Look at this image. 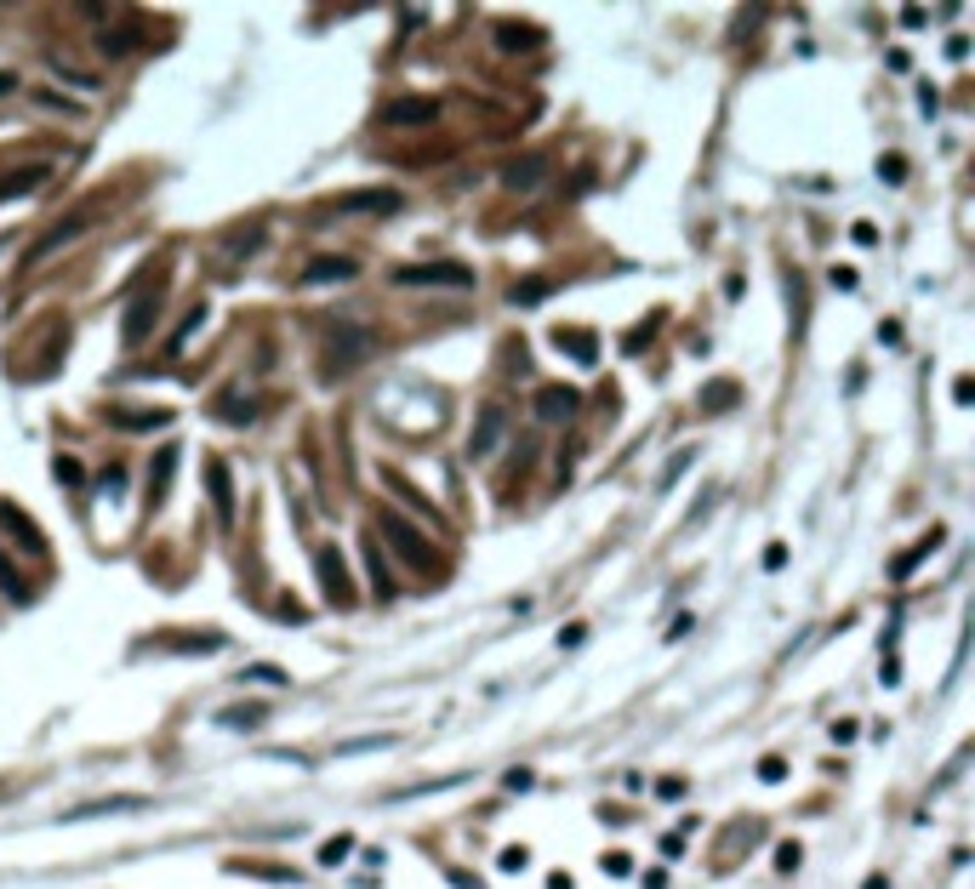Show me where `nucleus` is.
I'll return each instance as SVG.
<instances>
[{
  "label": "nucleus",
  "mask_w": 975,
  "mask_h": 889,
  "mask_svg": "<svg viewBox=\"0 0 975 889\" xmlns=\"http://www.w3.org/2000/svg\"><path fill=\"white\" fill-rule=\"evenodd\" d=\"M406 206V194L399 189H348V194H332L314 206V223H332V217H360V212H399Z\"/></svg>",
  "instance_id": "nucleus-1"
},
{
  "label": "nucleus",
  "mask_w": 975,
  "mask_h": 889,
  "mask_svg": "<svg viewBox=\"0 0 975 889\" xmlns=\"http://www.w3.org/2000/svg\"><path fill=\"white\" fill-rule=\"evenodd\" d=\"M377 530H383V542H394V553L406 558L411 570H429V576H440V570H445V565H440V553L429 548V537H417V525H411V519L383 514V519H377Z\"/></svg>",
  "instance_id": "nucleus-2"
},
{
  "label": "nucleus",
  "mask_w": 975,
  "mask_h": 889,
  "mask_svg": "<svg viewBox=\"0 0 975 889\" xmlns=\"http://www.w3.org/2000/svg\"><path fill=\"white\" fill-rule=\"evenodd\" d=\"M332 353H325V376H342V371H354L360 360H371V348H377V337L365 332V325H337L332 343H325Z\"/></svg>",
  "instance_id": "nucleus-3"
},
{
  "label": "nucleus",
  "mask_w": 975,
  "mask_h": 889,
  "mask_svg": "<svg viewBox=\"0 0 975 889\" xmlns=\"http://www.w3.org/2000/svg\"><path fill=\"white\" fill-rule=\"evenodd\" d=\"M394 286H452V291H468L473 268L468 263H406V268H394Z\"/></svg>",
  "instance_id": "nucleus-4"
},
{
  "label": "nucleus",
  "mask_w": 975,
  "mask_h": 889,
  "mask_svg": "<svg viewBox=\"0 0 975 889\" xmlns=\"http://www.w3.org/2000/svg\"><path fill=\"white\" fill-rule=\"evenodd\" d=\"M314 570H320V593L325 604H354V581H348V565H342V548H314Z\"/></svg>",
  "instance_id": "nucleus-5"
},
{
  "label": "nucleus",
  "mask_w": 975,
  "mask_h": 889,
  "mask_svg": "<svg viewBox=\"0 0 975 889\" xmlns=\"http://www.w3.org/2000/svg\"><path fill=\"white\" fill-rule=\"evenodd\" d=\"M92 223H97V212L86 206V212H74L69 223H58V228H46V235H40V240L29 245V257H23V268H40L46 257H52V251H63L69 240H81V235H86V228H92Z\"/></svg>",
  "instance_id": "nucleus-6"
},
{
  "label": "nucleus",
  "mask_w": 975,
  "mask_h": 889,
  "mask_svg": "<svg viewBox=\"0 0 975 889\" xmlns=\"http://www.w3.org/2000/svg\"><path fill=\"white\" fill-rule=\"evenodd\" d=\"M503 434H508V411H503L496 399H485V405H480V422H473V434H468V456H473V462H485V456L503 445Z\"/></svg>",
  "instance_id": "nucleus-7"
},
{
  "label": "nucleus",
  "mask_w": 975,
  "mask_h": 889,
  "mask_svg": "<svg viewBox=\"0 0 975 889\" xmlns=\"http://www.w3.org/2000/svg\"><path fill=\"white\" fill-rule=\"evenodd\" d=\"M155 314H160V286H143V291L132 297L127 320H120V343H127V348H137V343L148 337V325H155Z\"/></svg>",
  "instance_id": "nucleus-8"
},
{
  "label": "nucleus",
  "mask_w": 975,
  "mask_h": 889,
  "mask_svg": "<svg viewBox=\"0 0 975 889\" xmlns=\"http://www.w3.org/2000/svg\"><path fill=\"white\" fill-rule=\"evenodd\" d=\"M155 798H143V793H115V798H92L81 809H63L58 821H97V816H137V809H148Z\"/></svg>",
  "instance_id": "nucleus-9"
},
{
  "label": "nucleus",
  "mask_w": 975,
  "mask_h": 889,
  "mask_svg": "<svg viewBox=\"0 0 975 889\" xmlns=\"http://www.w3.org/2000/svg\"><path fill=\"white\" fill-rule=\"evenodd\" d=\"M0 530H7V537H12L23 553H29V558H46V537L35 530V519L23 514L17 502H0Z\"/></svg>",
  "instance_id": "nucleus-10"
},
{
  "label": "nucleus",
  "mask_w": 975,
  "mask_h": 889,
  "mask_svg": "<svg viewBox=\"0 0 975 889\" xmlns=\"http://www.w3.org/2000/svg\"><path fill=\"white\" fill-rule=\"evenodd\" d=\"M178 440H166L160 445V456H155V468H148V514H160L166 507V496H171V473H178Z\"/></svg>",
  "instance_id": "nucleus-11"
},
{
  "label": "nucleus",
  "mask_w": 975,
  "mask_h": 889,
  "mask_svg": "<svg viewBox=\"0 0 975 889\" xmlns=\"http://www.w3.org/2000/svg\"><path fill=\"white\" fill-rule=\"evenodd\" d=\"M577 405H582V394L570 388V383H547V388L537 394V417H542V422H570V417H577Z\"/></svg>",
  "instance_id": "nucleus-12"
},
{
  "label": "nucleus",
  "mask_w": 975,
  "mask_h": 889,
  "mask_svg": "<svg viewBox=\"0 0 975 889\" xmlns=\"http://www.w3.org/2000/svg\"><path fill=\"white\" fill-rule=\"evenodd\" d=\"M434 120H440L434 97H394L383 109V125H434Z\"/></svg>",
  "instance_id": "nucleus-13"
},
{
  "label": "nucleus",
  "mask_w": 975,
  "mask_h": 889,
  "mask_svg": "<svg viewBox=\"0 0 975 889\" xmlns=\"http://www.w3.org/2000/svg\"><path fill=\"white\" fill-rule=\"evenodd\" d=\"M941 542H947V530H941V525H930V530H924V537H918V542H913L907 553H895V565H890V581H907V576H913V570L924 565V558H930V553L941 548Z\"/></svg>",
  "instance_id": "nucleus-14"
},
{
  "label": "nucleus",
  "mask_w": 975,
  "mask_h": 889,
  "mask_svg": "<svg viewBox=\"0 0 975 889\" xmlns=\"http://www.w3.org/2000/svg\"><path fill=\"white\" fill-rule=\"evenodd\" d=\"M46 177H52V166H46V160L23 166V171H0V206H7V200L35 194V189H46Z\"/></svg>",
  "instance_id": "nucleus-15"
},
{
  "label": "nucleus",
  "mask_w": 975,
  "mask_h": 889,
  "mask_svg": "<svg viewBox=\"0 0 975 889\" xmlns=\"http://www.w3.org/2000/svg\"><path fill=\"white\" fill-rule=\"evenodd\" d=\"M206 485H212V502H217V519L234 525V479H229L222 456H206Z\"/></svg>",
  "instance_id": "nucleus-16"
},
{
  "label": "nucleus",
  "mask_w": 975,
  "mask_h": 889,
  "mask_svg": "<svg viewBox=\"0 0 975 889\" xmlns=\"http://www.w3.org/2000/svg\"><path fill=\"white\" fill-rule=\"evenodd\" d=\"M354 274H360L354 257H314L303 268V286H342V279H354Z\"/></svg>",
  "instance_id": "nucleus-17"
},
{
  "label": "nucleus",
  "mask_w": 975,
  "mask_h": 889,
  "mask_svg": "<svg viewBox=\"0 0 975 889\" xmlns=\"http://www.w3.org/2000/svg\"><path fill=\"white\" fill-rule=\"evenodd\" d=\"M109 422L127 428V434H155V428H171V411L166 405H155V411H127V405H115Z\"/></svg>",
  "instance_id": "nucleus-18"
},
{
  "label": "nucleus",
  "mask_w": 975,
  "mask_h": 889,
  "mask_svg": "<svg viewBox=\"0 0 975 889\" xmlns=\"http://www.w3.org/2000/svg\"><path fill=\"white\" fill-rule=\"evenodd\" d=\"M542 177H547V160H542V155H525V160H508V166H503V183L519 189V194H525V189H537Z\"/></svg>",
  "instance_id": "nucleus-19"
},
{
  "label": "nucleus",
  "mask_w": 975,
  "mask_h": 889,
  "mask_svg": "<svg viewBox=\"0 0 975 889\" xmlns=\"http://www.w3.org/2000/svg\"><path fill=\"white\" fill-rule=\"evenodd\" d=\"M547 35L537 29V23H496V46L503 52H531V46H542Z\"/></svg>",
  "instance_id": "nucleus-20"
},
{
  "label": "nucleus",
  "mask_w": 975,
  "mask_h": 889,
  "mask_svg": "<svg viewBox=\"0 0 975 889\" xmlns=\"http://www.w3.org/2000/svg\"><path fill=\"white\" fill-rule=\"evenodd\" d=\"M542 297H554V279H547V274H525V279H514V286H508L514 309H537Z\"/></svg>",
  "instance_id": "nucleus-21"
},
{
  "label": "nucleus",
  "mask_w": 975,
  "mask_h": 889,
  "mask_svg": "<svg viewBox=\"0 0 975 889\" xmlns=\"http://www.w3.org/2000/svg\"><path fill=\"white\" fill-rule=\"evenodd\" d=\"M554 343H559V348H570V360H577V365H599V337H593V332H577V325L565 332V325H559Z\"/></svg>",
  "instance_id": "nucleus-22"
},
{
  "label": "nucleus",
  "mask_w": 975,
  "mask_h": 889,
  "mask_svg": "<svg viewBox=\"0 0 975 889\" xmlns=\"http://www.w3.org/2000/svg\"><path fill=\"white\" fill-rule=\"evenodd\" d=\"M268 724V707L263 701H245V707H222L217 730H263Z\"/></svg>",
  "instance_id": "nucleus-23"
},
{
  "label": "nucleus",
  "mask_w": 975,
  "mask_h": 889,
  "mask_svg": "<svg viewBox=\"0 0 975 889\" xmlns=\"http://www.w3.org/2000/svg\"><path fill=\"white\" fill-rule=\"evenodd\" d=\"M736 399H742V388L731 383V376H719V383H708V388H702V417H719V411H736Z\"/></svg>",
  "instance_id": "nucleus-24"
},
{
  "label": "nucleus",
  "mask_w": 975,
  "mask_h": 889,
  "mask_svg": "<svg viewBox=\"0 0 975 889\" xmlns=\"http://www.w3.org/2000/svg\"><path fill=\"white\" fill-rule=\"evenodd\" d=\"M360 548H365V565H371V593H377V599H394V581H388V565H383V548H377V537H371V530H365V542H360Z\"/></svg>",
  "instance_id": "nucleus-25"
},
{
  "label": "nucleus",
  "mask_w": 975,
  "mask_h": 889,
  "mask_svg": "<svg viewBox=\"0 0 975 889\" xmlns=\"http://www.w3.org/2000/svg\"><path fill=\"white\" fill-rule=\"evenodd\" d=\"M229 873L263 878V884H303V873H291V867H263V861H229Z\"/></svg>",
  "instance_id": "nucleus-26"
},
{
  "label": "nucleus",
  "mask_w": 975,
  "mask_h": 889,
  "mask_svg": "<svg viewBox=\"0 0 975 889\" xmlns=\"http://www.w3.org/2000/svg\"><path fill=\"white\" fill-rule=\"evenodd\" d=\"M200 325H206V302H200V309H189V320L178 325V332H171V343H166V353H171V360H178V353L189 348V337L200 332Z\"/></svg>",
  "instance_id": "nucleus-27"
},
{
  "label": "nucleus",
  "mask_w": 975,
  "mask_h": 889,
  "mask_svg": "<svg viewBox=\"0 0 975 889\" xmlns=\"http://www.w3.org/2000/svg\"><path fill=\"white\" fill-rule=\"evenodd\" d=\"M383 747H394V735H348V742H337V758H354V753H383Z\"/></svg>",
  "instance_id": "nucleus-28"
},
{
  "label": "nucleus",
  "mask_w": 975,
  "mask_h": 889,
  "mask_svg": "<svg viewBox=\"0 0 975 889\" xmlns=\"http://www.w3.org/2000/svg\"><path fill=\"white\" fill-rule=\"evenodd\" d=\"M348 850H354V832H337V838H325L320 844V867H342Z\"/></svg>",
  "instance_id": "nucleus-29"
},
{
  "label": "nucleus",
  "mask_w": 975,
  "mask_h": 889,
  "mask_svg": "<svg viewBox=\"0 0 975 889\" xmlns=\"http://www.w3.org/2000/svg\"><path fill=\"white\" fill-rule=\"evenodd\" d=\"M212 411H217L222 422H252V417H257V405H252V399H234V394H222V399L212 405Z\"/></svg>",
  "instance_id": "nucleus-30"
},
{
  "label": "nucleus",
  "mask_w": 975,
  "mask_h": 889,
  "mask_svg": "<svg viewBox=\"0 0 975 889\" xmlns=\"http://www.w3.org/2000/svg\"><path fill=\"white\" fill-rule=\"evenodd\" d=\"M222 245H229V251H257V245H263V223H252V228H229V235H222Z\"/></svg>",
  "instance_id": "nucleus-31"
},
{
  "label": "nucleus",
  "mask_w": 975,
  "mask_h": 889,
  "mask_svg": "<svg viewBox=\"0 0 975 889\" xmlns=\"http://www.w3.org/2000/svg\"><path fill=\"white\" fill-rule=\"evenodd\" d=\"M52 473H58V485H63V491H81V485H86V473H81V462H74V456H58Z\"/></svg>",
  "instance_id": "nucleus-32"
},
{
  "label": "nucleus",
  "mask_w": 975,
  "mask_h": 889,
  "mask_svg": "<svg viewBox=\"0 0 975 889\" xmlns=\"http://www.w3.org/2000/svg\"><path fill=\"white\" fill-rule=\"evenodd\" d=\"M690 462H696V445H685V450H679V456H673V462L662 468V485H657V491H667V485H679V473H685Z\"/></svg>",
  "instance_id": "nucleus-33"
},
{
  "label": "nucleus",
  "mask_w": 975,
  "mask_h": 889,
  "mask_svg": "<svg viewBox=\"0 0 975 889\" xmlns=\"http://www.w3.org/2000/svg\"><path fill=\"white\" fill-rule=\"evenodd\" d=\"M0 593H7V599H17V604L29 599V588H23V581H17V570L7 565V553H0Z\"/></svg>",
  "instance_id": "nucleus-34"
},
{
  "label": "nucleus",
  "mask_w": 975,
  "mask_h": 889,
  "mask_svg": "<svg viewBox=\"0 0 975 889\" xmlns=\"http://www.w3.org/2000/svg\"><path fill=\"white\" fill-rule=\"evenodd\" d=\"M496 867H503V873H525V867H531V850H519V844H514V850L496 855Z\"/></svg>",
  "instance_id": "nucleus-35"
},
{
  "label": "nucleus",
  "mask_w": 975,
  "mask_h": 889,
  "mask_svg": "<svg viewBox=\"0 0 975 889\" xmlns=\"http://www.w3.org/2000/svg\"><path fill=\"white\" fill-rule=\"evenodd\" d=\"M879 177H884V183H907V160H902V155H884V160H879Z\"/></svg>",
  "instance_id": "nucleus-36"
},
{
  "label": "nucleus",
  "mask_w": 975,
  "mask_h": 889,
  "mask_svg": "<svg viewBox=\"0 0 975 889\" xmlns=\"http://www.w3.org/2000/svg\"><path fill=\"white\" fill-rule=\"evenodd\" d=\"M97 491H104V496H120V491H127V473H120V468H104V473H97Z\"/></svg>",
  "instance_id": "nucleus-37"
},
{
  "label": "nucleus",
  "mask_w": 975,
  "mask_h": 889,
  "mask_svg": "<svg viewBox=\"0 0 975 889\" xmlns=\"http://www.w3.org/2000/svg\"><path fill=\"white\" fill-rule=\"evenodd\" d=\"M798 861H805L798 844H777V873H798Z\"/></svg>",
  "instance_id": "nucleus-38"
},
{
  "label": "nucleus",
  "mask_w": 975,
  "mask_h": 889,
  "mask_svg": "<svg viewBox=\"0 0 975 889\" xmlns=\"http://www.w3.org/2000/svg\"><path fill=\"white\" fill-rule=\"evenodd\" d=\"M445 878H452V889H485V878H473L468 867H445Z\"/></svg>",
  "instance_id": "nucleus-39"
},
{
  "label": "nucleus",
  "mask_w": 975,
  "mask_h": 889,
  "mask_svg": "<svg viewBox=\"0 0 975 889\" xmlns=\"http://www.w3.org/2000/svg\"><path fill=\"white\" fill-rule=\"evenodd\" d=\"M132 46H137V35H132V29H127V35H104V52H109V58L132 52Z\"/></svg>",
  "instance_id": "nucleus-40"
},
{
  "label": "nucleus",
  "mask_w": 975,
  "mask_h": 889,
  "mask_svg": "<svg viewBox=\"0 0 975 889\" xmlns=\"http://www.w3.org/2000/svg\"><path fill=\"white\" fill-rule=\"evenodd\" d=\"M599 867H605L611 878H628V873H634V861H628V855L616 850V855H605V861H599Z\"/></svg>",
  "instance_id": "nucleus-41"
},
{
  "label": "nucleus",
  "mask_w": 975,
  "mask_h": 889,
  "mask_svg": "<svg viewBox=\"0 0 975 889\" xmlns=\"http://www.w3.org/2000/svg\"><path fill=\"white\" fill-rule=\"evenodd\" d=\"M782 776H787V765H782V758H765V765H759V781H765V786H777Z\"/></svg>",
  "instance_id": "nucleus-42"
},
{
  "label": "nucleus",
  "mask_w": 975,
  "mask_h": 889,
  "mask_svg": "<svg viewBox=\"0 0 975 889\" xmlns=\"http://www.w3.org/2000/svg\"><path fill=\"white\" fill-rule=\"evenodd\" d=\"M245 678H257V684H291L280 668H245Z\"/></svg>",
  "instance_id": "nucleus-43"
},
{
  "label": "nucleus",
  "mask_w": 975,
  "mask_h": 889,
  "mask_svg": "<svg viewBox=\"0 0 975 889\" xmlns=\"http://www.w3.org/2000/svg\"><path fill=\"white\" fill-rule=\"evenodd\" d=\"M657 798H685V781H679V776H662V781H657Z\"/></svg>",
  "instance_id": "nucleus-44"
},
{
  "label": "nucleus",
  "mask_w": 975,
  "mask_h": 889,
  "mask_svg": "<svg viewBox=\"0 0 975 889\" xmlns=\"http://www.w3.org/2000/svg\"><path fill=\"white\" fill-rule=\"evenodd\" d=\"M690 627H696V616H690V611H685V616H673V627H667V645H679Z\"/></svg>",
  "instance_id": "nucleus-45"
},
{
  "label": "nucleus",
  "mask_w": 975,
  "mask_h": 889,
  "mask_svg": "<svg viewBox=\"0 0 975 889\" xmlns=\"http://www.w3.org/2000/svg\"><path fill=\"white\" fill-rule=\"evenodd\" d=\"M531 781H537L531 770H508V776H503V786H508V793H525V786H531Z\"/></svg>",
  "instance_id": "nucleus-46"
},
{
  "label": "nucleus",
  "mask_w": 975,
  "mask_h": 889,
  "mask_svg": "<svg viewBox=\"0 0 975 889\" xmlns=\"http://www.w3.org/2000/svg\"><path fill=\"white\" fill-rule=\"evenodd\" d=\"M850 240H856V245H879V228H872V223H856V228H850Z\"/></svg>",
  "instance_id": "nucleus-47"
},
{
  "label": "nucleus",
  "mask_w": 975,
  "mask_h": 889,
  "mask_svg": "<svg viewBox=\"0 0 975 889\" xmlns=\"http://www.w3.org/2000/svg\"><path fill=\"white\" fill-rule=\"evenodd\" d=\"M782 565H787V548L770 542V548H765V570H782Z\"/></svg>",
  "instance_id": "nucleus-48"
},
{
  "label": "nucleus",
  "mask_w": 975,
  "mask_h": 889,
  "mask_svg": "<svg viewBox=\"0 0 975 889\" xmlns=\"http://www.w3.org/2000/svg\"><path fill=\"white\" fill-rule=\"evenodd\" d=\"M662 855L679 861V855H685V832H667V838H662Z\"/></svg>",
  "instance_id": "nucleus-49"
},
{
  "label": "nucleus",
  "mask_w": 975,
  "mask_h": 889,
  "mask_svg": "<svg viewBox=\"0 0 975 889\" xmlns=\"http://www.w3.org/2000/svg\"><path fill=\"white\" fill-rule=\"evenodd\" d=\"M918 109H924V115H936V109H941V97H936V86H918Z\"/></svg>",
  "instance_id": "nucleus-50"
},
{
  "label": "nucleus",
  "mask_w": 975,
  "mask_h": 889,
  "mask_svg": "<svg viewBox=\"0 0 975 889\" xmlns=\"http://www.w3.org/2000/svg\"><path fill=\"white\" fill-rule=\"evenodd\" d=\"M280 616H286L291 627H297V622H309V611H303V604H297V599H286V604H280Z\"/></svg>",
  "instance_id": "nucleus-51"
},
{
  "label": "nucleus",
  "mask_w": 975,
  "mask_h": 889,
  "mask_svg": "<svg viewBox=\"0 0 975 889\" xmlns=\"http://www.w3.org/2000/svg\"><path fill=\"white\" fill-rule=\"evenodd\" d=\"M964 52H970V35H953V40H947V58H953V63H959Z\"/></svg>",
  "instance_id": "nucleus-52"
},
{
  "label": "nucleus",
  "mask_w": 975,
  "mask_h": 889,
  "mask_svg": "<svg viewBox=\"0 0 975 889\" xmlns=\"http://www.w3.org/2000/svg\"><path fill=\"white\" fill-rule=\"evenodd\" d=\"M953 399H959V405H970V399H975V383H970V376H959V383H953Z\"/></svg>",
  "instance_id": "nucleus-53"
},
{
  "label": "nucleus",
  "mask_w": 975,
  "mask_h": 889,
  "mask_svg": "<svg viewBox=\"0 0 975 889\" xmlns=\"http://www.w3.org/2000/svg\"><path fill=\"white\" fill-rule=\"evenodd\" d=\"M645 889H667V873H662V867H650V873H645Z\"/></svg>",
  "instance_id": "nucleus-54"
},
{
  "label": "nucleus",
  "mask_w": 975,
  "mask_h": 889,
  "mask_svg": "<svg viewBox=\"0 0 975 889\" xmlns=\"http://www.w3.org/2000/svg\"><path fill=\"white\" fill-rule=\"evenodd\" d=\"M12 92H17V74H12V69H0V97H12Z\"/></svg>",
  "instance_id": "nucleus-55"
},
{
  "label": "nucleus",
  "mask_w": 975,
  "mask_h": 889,
  "mask_svg": "<svg viewBox=\"0 0 975 889\" xmlns=\"http://www.w3.org/2000/svg\"><path fill=\"white\" fill-rule=\"evenodd\" d=\"M547 889H577V884H570V873H554V878H547Z\"/></svg>",
  "instance_id": "nucleus-56"
},
{
  "label": "nucleus",
  "mask_w": 975,
  "mask_h": 889,
  "mask_svg": "<svg viewBox=\"0 0 975 889\" xmlns=\"http://www.w3.org/2000/svg\"><path fill=\"white\" fill-rule=\"evenodd\" d=\"M862 889H890V878H879V873H872V878H867Z\"/></svg>",
  "instance_id": "nucleus-57"
}]
</instances>
